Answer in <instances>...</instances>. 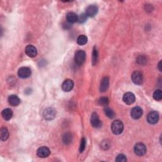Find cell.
Listing matches in <instances>:
<instances>
[{
  "instance_id": "27",
  "label": "cell",
  "mask_w": 162,
  "mask_h": 162,
  "mask_svg": "<svg viewBox=\"0 0 162 162\" xmlns=\"http://www.w3.org/2000/svg\"><path fill=\"white\" fill-rule=\"evenodd\" d=\"M153 98L156 101H161L162 99V93L160 89L156 90L153 93Z\"/></svg>"
},
{
  "instance_id": "17",
  "label": "cell",
  "mask_w": 162,
  "mask_h": 162,
  "mask_svg": "<svg viewBox=\"0 0 162 162\" xmlns=\"http://www.w3.org/2000/svg\"><path fill=\"white\" fill-rule=\"evenodd\" d=\"M67 21L69 24H74L78 22V16L74 12H70L67 15Z\"/></svg>"
},
{
  "instance_id": "4",
  "label": "cell",
  "mask_w": 162,
  "mask_h": 162,
  "mask_svg": "<svg viewBox=\"0 0 162 162\" xmlns=\"http://www.w3.org/2000/svg\"><path fill=\"white\" fill-rule=\"evenodd\" d=\"M134 153L137 156H143L146 153V146L141 143H139L135 145L134 148Z\"/></svg>"
},
{
  "instance_id": "23",
  "label": "cell",
  "mask_w": 162,
  "mask_h": 162,
  "mask_svg": "<svg viewBox=\"0 0 162 162\" xmlns=\"http://www.w3.org/2000/svg\"><path fill=\"white\" fill-rule=\"evenodd\" d=\"M104 111H105V115L108 117V118H113L115 117V112L113 111V110H111V108H108V106H106L105 110H104Z\"/></svg>"
},
{
  "instance_id": "28",
  "label": "cell",
  "mask_w": 162,
  "mask_h": 162,
  "mask_svg": "<svg viewBox=\"0 0 162 162\" xmlns=\"http://www.w3.org/2000/svg\"><path fill=\"white\" fill-rule=\"evenodd\" d=\"M88 18V17L87 15H86L85 13H82L78 17V22L80 24H83L87 21Z\"/></svg>"
},
{
  "instance_id": "30",
  "label": "cell",
  "mask_w": 162,
  "mask_h": 162,
  "mask_svg": "<svg viewBox=\"0 0 162 162\" xmlns=\"http://www.w3.org/2000/svg\"><path fill=\"white\" fill-rule=\"evenodd\" d=\"M116 161H118V162H126V161H127L126 156L124 155H123V154L118 155L117 156V158H116Z\"/></svg>"
},
{
  "instance_id": "1",
  "label": "cell",
  "mask_w": 162,
  "mask_h": 162,
  "mask_svg": "<svg viewBox=\"0 0 162 162\" xmlns=\"http://www.w3.org/2000/svg\"><path fill=\"white\" fill-rule=\"evenodd\" d=\"M111 129L112 132L115 135L120 134L123 130V124L122 121L119 120H115L113 122L111 126Z\"/></svg>"
},
{
  "instance_id": "29",
  "label": "cell",
  "mask_w": 162,
  "mask_h": 162,
  "mask_svg": "<svg viewBox=\"0 0 162 162\" xmlns=\"http://www.w3.org/2000/svg\"><path fill=\"white\" fill-rule=\"evenodd\" d=\"M85 146H86V140L84 137H83L80 141V148H79L80 153H82L84 152L85 148Z\"/></svg>"
},
{
  "instance_id": "14",
  "label": "cell",
  "mask_w": 162,
  "mask_h": 162,
  "mask_svg": "<svg viewBox=\"0 0 162 162\" xmlns=\"http://www.w3.org/2000/svg\"><path fill=\"white\" fill-rule=\"evenodd\" d=\"M98 8L96 5H90L85 10V14L88 15V17H93L98 13Z\"/></svg>"
},
{
  "instance_id": "5",
  "label": "cell",
  "mask_w": 162,
  "mask_h": 162,
  "mask_svg": "<svg viewBox=\"0 0 162 162\" xmlns=\"http://www.w3.org/2000/svg\"><path fill=\"white\" fill-rule=\"evenodd\" d=\"M56 110L53 108H48L43 112V117L46 120H51L54 119L56 117Z\"/></svg>"
},
{
  "instance_id": "12",
  "label": "cell",
  "mask_w": 162,
  "mask_h": 162,
  "mask_svg": "<svg viewBox=\"0 0 162 162\" xmlns=\"http://www.w3.org/2000/svg\"><path fill=\"white\" fill-rule=\"evenodd\" d=\"M25 52L26 53V55L30 58H34L36 56L37 54L36 48L33 45L27 46L25 49Z\"/></svg>"
},
{
  "instance_id": "19",
  "label": "cell",
  "mask_w": 162,
  "mask_h": 162,
  "mask_svg": "<svg viewBox=\"0 0 162 162\" xmlns=\"http://www.w3.org/2000/svg\"><path fill=\"white\" fill-rule=\"evenodd\" d=\"M9 137V132L6 127H2L0 131V138L1 141H6Z\"/></svg>"
},
{
  "instance_id": "11",
  "label": "cell",
  "mask_w": 162,
  "mask_h": 162,
  "mask_svg": "<svg viewBox=\"0 0 162 162\" xmlns=\"http://www.w3.org/2000/svg\"><path fill=\"white\" fill-rule=\"evenodd\" d=\"M50 149L46 146H42L37 150V155L40 158H46L50 155Z\"/></svg>"
},
{
  "instance_id": "20",
  "label": "cell",
  "mask_w": 162,
  "mask_h": 162,
  "mask_svg": "<svg viewBox=\"0 0 162 162\" xmlns=\"http://www.w3.org/2000/svg\"><path fill=\"white\" fill-rule=\"evenodd\" d=\"M72 141V136L70 132H67L63 136V142L65 144H69Z\"/></svg>"
},
{
  "instance_id": "25",
  "label": "cell",
  "mask_w": 162,
  "mask_h": 162,
  "mask_svg": "<svg viewBox=\"0 0 162 162\" xmlns=\"http://www.w3.org/2000/svg\"><path fill=\"white\" fill-rule=\"evenodd\" d=\"M109 103V100L106 97H102L98 101V104L100 106H107Z\"/></svg>"
},
{
  "instance_id": "21",
  "label": "cell",
  "mask_w": 162,
  "mask_h": 162,
  "mask_svg": "<svg viewBox=\"0 0 162 162\" xmlns=\"http://www.w3.org/2000/svg\"><path fill=\"white\" fill-rule=\"evenodd\" d=\"M77 42V44L80 46L85 45L86 43L88 42V37L85 35H80L78 37Z\"/></svg>"
},
{
  "instance_id": "6",
  "label": "cell",
  "mask_w": 162,
  "mask_h": 162,
  "mask_svg": "<svg viewBox=\"0 0 162 162\" xmlns=\"http://www.w3.org/2000/svg\"><path fill=\"white\" fill-rule=\"evenodd\" d=\"M18 75L22 79L29 78L31 75V70L29 67H23L19 70Z\"/></svg>"
},
{
  "instance_id": "22",
  "label": "cell",
  "mask_w": 162,
  "mask_h": 162,
  "mask_svg": "<svg viewBox=\"0 0 162 162\" xmlns=\"http://www.w3.org/2000/svg\"><path fill=\"white\" fill-rule=\"evenodd\" d=\"M98 50H97L96 47L94 46L93 51V60H92V63H93V65H95L97 62H98Z\"/></svg>"
},
{
  "instance_id": "8",
  "label": "cell",
  "mask_w": 162,
  "mask_h": 162,
  "mask_svg": "<svg viewBox=\"0 0 162 162\" xmlns=\"http://www.w3.org/2000/svg\"><path fill=\"white\" fill-rule=\"evenodd\" d=\"M136 100V97H135L134 94L131 92H128L124 94L123 96V101L127 105H132L135 102Z\"/></svg>"
},
{
  "instance_id": "13",
  "label": "cell",
  "mask_w": 162,
  "mask_h": 162,
  "mask_svg": "<svg viewBox=\"0 0 162 162\" xmlns=\"http://www.w3.org/2000/svg\"><path fill=\"white\" fill-rule=\"evenodd\" d=\"M74 83L73 80L71 79H67L64 81L62 84V89L65 92H69L71 91L74 88Z\"/></svg>"
},
{
  "instance_id": "7",
  "label": "cell",
  "mask_w": 162,
  "mask_h": 162,
  "mask_svg": "<svg viewBox=\"0 0 162 162\" xmlns=\"http://www.w3.org/2000/svg\"><path fill=\"white\" fill-rule=\"evenodd\" d=\"M159 114L157 111H153L149 113L147 117V120L150 124H155L158 122Z\"/></svg>"
},
{
  "instance_id": "10",
  "label": "cell",
  "mask_w": 162,
  "mask_h": 162,
  "mask_svg": "<svg viewBox=\"0 0 162 162\" xmlns=\"http://www.w3.org/2000/svg\"><path fill=\"white\" fill-rule=\"evenodd\" d=\"M143 113V111L141 108L136 106V107L133 108L132 109L131 112V115L132 118H134V119L137 120L142 117Z\"/></svg>"
},
{
  "instance_id": "26",
  "label": "cell",
  "mask_w": 162,
  "mask_h": 162,
  "mask_svg": "<svg viewBox=\"0 0 162 162\" xmlns=\"http://www.w3.org/2000/svg\"><path fill=\"white\" fill-rule=\"evenodd\" d=\"M137 62L140 65H146L148 62L147 58L144 55H140L137 58Z\"/></svg>"
},
{
  "instance_id": "15",
  "label": "cell",
  "mask_w": 162,
  "mask_h": 162,
  "mask_svg": "<svg viewBox=\"0 0 162 162\" xmlns=\"http://www.w3.org/2000/svg\"><path fill=\"white\" fill-rule=\"evenodd\" d=\"M8 101L9 104L13 106H17L20 103V98L16 95H10L8 97Z\"/></svg>"
},
{
  "instance_id": "3",
  "label": "cell",
  "mask_w": 162,
  "mask_h": 162,
  "mask_svg": "<svg viewBox=\"0 0 162 162\" xmlns=\"http://www.w3.org/2000/svg\"><path fill=\"white\" fill-rule=\"evenodd\" d=\"M132 82L136 85H141L143 82V75L140 71H134L131 76Z\"/></svg>"
},
{
  "instance_id": "31",
  "label": "cell",
  "mask_w": 162,
  "mask_h": 162,
  "mask_svg": "<svg viewBox=\"0 0 162 162\" xmlns=\"http://www.w3.org/2000/svg\"><path fill=\"white\" fill-rule=\"evenodd\" d=\"M158 67V69H159V71H160V72H161V71H162V69H161V61H160V62H159Z\"/></svg>"
},
{
  "instance_id": "24",
  "label": "cell",
  "mask_w": 162,
  "mask_h": 162,
  "mask_svg": "<svg viewBox=\"0 0 162 162\" xmlns=\"http://www.w3.org/2000/svg\"><path fill=\"white\" fill-rule=\"evenodd\" d=\"M110 146H111L110 141L108 139H105L101 143V148L104 150L108 149L110 148Z\"/></svg>"
},
{
  "instance_id": "2",
  "label": "cell",
  "mask_w": 162,
  "mask_h": 162,
  "mask_svg": "<svg viewBox=\"0 0 162 162\" xmlns=\"http://www.w3.org/2000/svg\"><path fill=\"white\" fill-rule=\"evenodd\" d=\"M86 55L84 51L83 50H78L75 54L74 60L75 63H76L79 65H82L85 60Z\"/></svg>"
},
{
  "instance_id": "18",
  "label": "cell",
  "mask_w": 162,
  "mask_h": 162,
  "mask_svg": "<svg viewBox=\"0 0 162 162\" xmlns=\"http://www.w3.org/2000/svg\"><path fill=\"white\" fill-rule=\"evenodd\" d=\"M1 115L3 119L5 120H9L13 117V111L10 108H6L2 111Z\"/></svg>"
},
{
  "instance_id": "16",
  "label": "cell",
  "mask_w": 162,
  "mask_h": 162,
  "mask_svg": "<svg viewBox=\"0 0 162 162\" xmlns=\"http://www.w3.org/2000/svg\"><path fill=\"white\" fill-rule=\"evenodd\" d=\"M110 81L108 77H105L101 80L100 84V91L101 92H105L108 90L109 88Z\"/></svg>"
},
{
  "instance_id": "9",
  "label": "cell",
  "mask_w": 162,
  "mask_h": 162,
  "mask_svg": "<svg viewBox=\"0 0 162 162\" xmlns=\"http://www.w3.org/2000/svg\"><path fill=\"white\" fill-rule=\"evenodd\" d=\"M91 125L94 128H99L101 126L102 122L100 120V118L96 113H93L91 117Z\"/></svg>"
}]
</instances>
